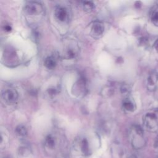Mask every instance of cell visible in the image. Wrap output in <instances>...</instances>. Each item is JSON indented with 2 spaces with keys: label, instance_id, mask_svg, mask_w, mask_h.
<instances>
[{
  "label": "cell",
  "instance_id": "obj_1",
  "mask_svg": "<svg viewBox=\"0 0 158 158\" xmlns=\"http://www.w3.org/2000/svg\"><path fill=\"white\" fill-rule=\"evenodd\" d=\"M94 149V145L88 138L80 136L73 141L71 152L75 158H85L91 155Z\"/></svg>",
  "mask_w": 158,
  "mask_h": 158
},
{
  "label": "cell",
  "instance_id": "obj_2",
  "mask_svg": "<svg viewBox=\"0 0 158 158\" xmlns=\"http://www.w3.org/2000/svg\"><path fill=\"white\" fill-rule=\"evenodd\" d=\"M64 140L59 135L49 134L44 139V148L48 156H59L64 148Z\"/></svg>",
  "mask_w": 158,
  "mask_h": 158
},
{
  "label": "cell",
  "instance_id": "obj_3",
  "mask_svg": "<svg viewBox=\"0 0 158 158\" xmlns=\"http://www.w3.org/2000/svg\"><path fill=\"white\" fill-rule=\"evenodd\" d=\"M129 136L131 144L134 149H140L146 145V139L144 132L139 126H133L130 128Z\"/></svg>",
  "mask_w": 158,
  "mask_h": 158
},
{
  "label": "cell",
  "instance_id": "obj_4",
  "mask_svg": "<svg viewBox=\"0 0 158 158\" xmlns=\"http://www.w3.org/2000/svg\"><path fill=\"white\" fill-rule=\"evenodd\" d=\"M144 126L149 131L158 129V109H153L147 112L143 118Z\"/></svg>",
  "mask_w": 158,
  "mask_h": 158
},
{
  "label": "cell",
  "instance_id": "obj_5",
  "mask_svg": "<svg viewBox=\"0 0 158 158\" xmlns=\"http://www.w3.org/2000/svg\"><path fill=\"white\" fill-rule=\"evenodd\" d=\"M43 11L42 5L36 1H28L25 5V12L30 16L40 15Z\"/></svg>",
  "mask_w": 158,
  "mask_h": 158
},
{
  "label": "cell",
  "instance_id": "obj_6",
  "mask_svg": "<svg viewBox=\"0 0 158 158\" xmlns=\"http://www.w3.org/2000/svg\"><path fill=\"white\" fill-rule=\"evenodd\" d=\"M2 98L6 102L12 104L17 100L18 93L15 89L8 88L2 93Z\"/></svg>",
  "mask_w": 158,
  "mask_h": 158
},
{
  "label": "cell",
  "instance_id": "obj_7",
  "mask_svg": "<svg viewBox=\"0 0 158 158\" xmlns=\"http://www.w3.org/2000/svg\"><path fill=\"white\" fill-rule=\"evenodd\" d=\"M158 83V73L156 71L152 72L146 80V86L148 90L153 91L156 89Z\"/></svg>",
  "mask_w": 158,
  "mask_h": 158
},
{
  "label": "cell",
  "instance_id": "obj_8",
  "mask_svg": "<svg viewBox=\"0 0 158 158\" xmlns=\"http://www.w3.org/2000/svg\"><path fill=\"white\" fill-rule=\"evenodd\" d=\"M104 31L103 23L99 21L94 22L91 28V34L94 37H99L102 35Z\"/></svg>",
  "mask_w": 158,
  "mask_h": 158
},
{
  "label": "cell",
  "instance_id": "obj_9",
  "mask_svg": "<svg viewBox=\"0 0 158 158\" xmlns=\"http://www.w3.org/2000/svg\"><path fill=\"white\" fill-rule=\"evenodd\" d=\"M54 15L56 19L60 22H65L68 19V11L63 6H57L55 9Z\"/></svg>",
  "mask_w": 158,
  "mask_h": 158
},
{
  "label": "cell",
  "instance_id": "obj_10",
  "mask_svg": "<svg viewBox=\"0 0 158 158\" xmlns=\"http://www.w3.org/2000/svg\"><path fill=\"white\" fill-rule=\"evenodd\" d=\"M33 155L31 149L27 146H21L17 151V158H33Z\"/></svg>",
  "mask_w": 158,
  "mask_h": 158
},
{
  "label": "cell",
  "instance_id": "obj_11",
  "mask_svg": "<svg viewBox=\"0 0 158 158\" xmlns=\"http://www.w3.org/2000/svg\"><path fill=\"white\" fill-rule=\"evenodd\" d=\"M149 17L152 23L154 25L158 26V4H156L152 7L150 11Z\"/></svg>",
  "mask_w": 158,
  "mask_h": 158
},
{
  "label": "cell",
  "instance_id": "obj_12",
  "mask_svg": "<svg viewBox=\"0 0 158 158\" xmlns=\"http://www.w3.org/2000/svg\"><path fill=\"white\" fill-rule=\"evenodd\" d=\"M123 107L125 110L128 112H133L135 110V104L130 98H126L123 101Z\"/></svg>",
  "mask_w": 158,
  "mask_h": 158
},
{
  "label": "cell",
  "instance_id": "obj_13",
  "mask_svg": "<svg viewBox=\"0 0 158 158\" xmlns=\"http://www.w3.org/2000/svg\"><path fill=\"white\" fill-rule=\"evenodd\" d=\"M44 64L47 69H53L56 66L57 60L54 56H49L45 59Z\"/></svg>",
  "mask_w": 158,
  "mask_h": 158
},
{
  "label": "cell",
  "instance_id": "obj_14",
  "mask_svg": "<svg viewBox=\"0 0 158 158\" xmlns=\"http://www.w3.org/2000/svg\"><path fill=\"white\" fill-rule=\"evenodd\" d=\"M15 133L20 138H23L27 136V130L25 126L20 125L16 127L15 128Z\"/></svg>",
  "mask_w": 158,
  "mask_h": 158
},
{
  "label": "cell",
  "instance_id": "obj_15",
  "mask_svg": "<svg viewBox=\"0 0 158 158\" xmlns=\"http://www.w3.org/2000/svg\"><path fill=\"white\" fill-rule=\"evenodd\" d=\"M83 8L85 11L87 12H91L94 8V4L92 1H83Z\"/></svg>",
  "mask_w": 158,
  "mask_h": 158
},
{
  "label": "cell",
  "instance_id": "obj_16",
  "mask_svg": "<svg viewBox=\"0 0 158 158\" xmlns=\"http://www.w3.org/2000/svg\"><path fill=\"white\" fill-rule=\"evenodd\" d=\"M57 91L55 88H50L48 89V93L50 95H54L56 93Z\"/></svg>",
  "mask_w": 158,
  "mask_h": 158
},
{
  "label": "cell",
  "instance_id": "obj_17",
  "mask_svg": "<svg viewBox=\"0 0 158 158\" xmlns=\"http://www.w3.org/2000/svg\"><path fill=\"white\" fill-rule=\"evenodd\" d=\"M154 146L156 148V149H158V136L155 139V142H154Z\"/></svg>",
  "mask_w": 158,
  "mask_h": 158
},
{
  "label": "cell",
  "instance_id": "obj_18",
  "mask_svg": "<svg viewBox=\"0 0 158 158\" xmlns=\"http://www.w3.org/2000/svg\"><path fill=\"white\" fill-rule=\"evenodd\" d=\"M4 30L6 31H10L11 30V27L9 25H6L4 27Z\"/></svg>",
  "mask_w": 158,
  "mask_h": 158
},
{
  "label": "cell",
  "instance_id": "obj_19",
  "mask_svg": "<svg viewBox=\"0 0 158 158\" xmlns=\"http://www.w3.org/2000/svg\"><path fill=\"white\" fill-rule=\"evenodd\" d=\"M154 48L156 49V51L158 52V39L156 41V42L154 43Z\"/></svg>",
  "mask_w": 158,
  "mask_h": 158
},
{
  "label": "cell",
  "instance_id": "obj_20",
  "mask_svg": "<svg viewBox=\"0 0 158 158\" xmlns=\"http://www.w3.org/2000/svg\"><path fill=\"white\" fill-rule=\"evenodd\" d=\"M128 158H137L135 156H133V155H132V156H130L129 157H128Z\"/></svg>",
  "mask_w": 158,
  "mask_h": 158
},
{
  "label": "cell",
  "instance_id": "obj_21",
  "mask_svg": "<svg viewBox=\"0 0 158 158\" xmlns=\"http://www.w3.org/2000/svg\"><path fill=\"white\" fill-rule=\"evenodd\" d=\"M4 158H10V157H9V156H6V157H4Z\"/></svg>",
  "mask_w": 158,
  "mask_h": 158
}]
</instances>
